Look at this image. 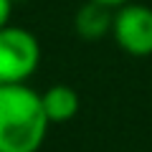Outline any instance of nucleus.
<instances>
[{
  "mask_svg": "<svg viewBox=\"0 0 152 152\" xmlns=\"http://www.w3.org/2000/svg\"><path fill=\"white\" fill-rule=\"evenodd\" d=\"M48 124L36 89L28 84H0V152H38Z\"/></svg>",
  "mask_w": 152,
  "mask_h": 152,
  "instance_id": "nucleus-1",
  "label": "nucleus"
},
{
  "mask_svg": "<svg viewBox=\"0 0 152 152\" xmlns=\"http://www.w3.org/2000/svg\"><path fill=\"white\" fill-rule=\"evenodd\" d=\"M114 26V8L104 5V3H96V0H86L79 10H76L74 18V31L81 41H102L104 36L112 33Z\"/></svg>",
  "mask_w": 152,
  "mask_h": 152,
  "instance_id": "nucleus-4",
  "label": "nucleus"
},
{
  "mask_svg": "<svg viewBox=\"0 0 152 152\" xmlns=\"http://www.w3.org/2000/svg\"><path fill=\"white\" fill-rule=\"evenodd\" d=\"M10 13H13V0H0V28L10 23Z\"/></svg>",
  "mask_w": 152,
  "mask_h": 152,
  "instance_id": "nucleus-6",
  "label": "nucleus"
},
{
  "mask_svg": "<svg viewBox=\"0 0 152 152\" xmlns=\"http://www.w3.org/2000/svg\"><path fill=\"white\" fill-rule=\"evenodd\" d=\"M41 64V43L28 28H0V84H26Z\"/></svg>",
  "mask_w": 152,
  "mask_h": 152,
  "instance_id": "nucleus-2",
  "label": "nucleus"
},
{
  "mask_svg": "<svg viewBox=\"0 0 152 152\" xmlns=\"http://www.w3.org/2000/svg\"><path fill=\"white\" fill-rule=\"evenodd\" d=\"M15 3H28V0H13V5H15Z\"/></svg>",
  "mask_w": 152,
  "mask_h": 152,
  "instance_id": "nucleus-8",
  "label": "nucleus"
},
{
  "mask_svg": "<svg viewBox=\"0 0 152 152\" xmlns=\"http://www.w3.org/2000/svg\"><path fill=\"white\" fill-rule=\"evenodd\" d=\"M41 102H43L46 117H48L51 124L71 122L79 114V107H81L79 91L74 86H69V84H53V86H48L41 94Z\"/></svg>",
  "mask_w": 152,
  "mask_h": 152,
  "instance_id": "nucleus-5",
  "label": "nucleus"
},
{
  "mask_svg": "<svg viewBox=\"0 0 152 152\" xmlns=\"http://www.w3.org/2000/svg\"><path fill=\"white\" fill-rule=\"evenodd\" d=\"M96 3H104V5H109V8L117 10L119 5H124V3H129V0H96Z\"/></svg>",
  "mask_w": 152,
  "mask_h": 152,
  "instance_id": "nucleus-7",
  "label": "nucleus"
},
{
  "mask_svg": "<svg viewBox=\"0 0 152 152\" xmlns=\"http://www.w3.org/2000/svg\"><path fill=\"white\" fill-rule=\"evenodd\" d=\"M112 38L129 56H152V8L124 3L114 10Z\"/></svg>",
  "mask_w": 152,
  "mask_h": 152,
  "instance_id": "nucleus-3",
  "label": "nucleus"
}]
</instances>
